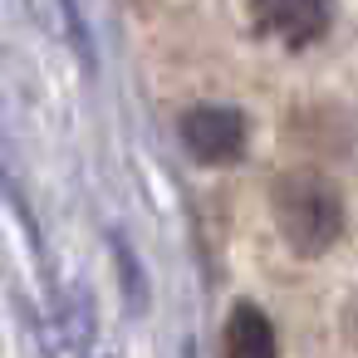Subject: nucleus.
<instances>
[{"label": "nucleus", "instance_id": "1", "mask_svg": "<svg viewBox=\"0 0 358 358\" xmlns=\"http://www.w3.org/2000/svg\"><path fill=\"white\" fill-rule=\"evenodd\" d=\"M270 211L280 226V241L294 255H324L343 236V196L319 172H285L270 187Z\"/></svg>", "mask_w": 358, "mask_h": 358}, {"label": "nucleus", "instance_id": "2", "mask_svg": "<svg viewBox=\"0 0 358 358\" xmlns=\"http://www.w3.org/2000/svg\"><path fill=\"white\" fill-rule=\"evenodd\" d=\"M182 143L196 162L221 167L236 162L245 152V118L236 108H216V103H196L182 113Z\"/></svg>", "mask_w": 358, "mask_h": 358}, {"label": "nucleus", "instance_id": "3", "mask_svg": "<svg viewBox=\"0 0 358 358\" xmlns=\"http://www.w3.org/2000/svg\"><path fill=\"white\" fill-rule=\"evenodd\" d=\"M250 20L260 35H280L285 45L304 50L324 35L329 6L324 0H250Z\"/></svg>", "mask_w": 358, "mask_h": 358}, {"label": "nucleus", "instance_id": "4", "mask_svg": "<svg viewBox=\"0 0 358 358\" xmlns=\"http://www.w3.org/2000/svg\"><path fill=\"white\" fill-rule=\"evenodd\" d=\"M226 358H280L275 329L255 304H236L226 319Z\"/></svg>", "mask_w": 358, "mask_h": 358}, {"label": "nucleus", "instance_id": "5", "mask_svg": "<svg viewBox=\"0 0 358 358\" xmlns=\"http://www.w3.org/2000/svg\"><path fill=\"white\" fill-rule=\"evenodd\" d=\"M348 334H353V338H358V294H353V299H348Z\"/></svg>", "mask_w": 358, "mask_h": 358}]
</instances>
